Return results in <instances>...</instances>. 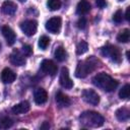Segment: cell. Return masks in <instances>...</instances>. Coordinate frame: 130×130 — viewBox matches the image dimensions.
Masks as SVG:
<instances>
[{
    "label": "cell",
    "mask_w": 130,
    "mask_h": 130,
    "mask_svg": "<svg viewBox=\"0 0 130 130\" xmlns=\"http://www.w3.org/2000/svg\"><path fill=\"white\" fill-rule=\"evenodd\" d=\"M13 125V121L8 117H3L0 119V129H7Z\"/></svg>",
    "instance_id": "obj_23"
},
{
    "label": "cell",
    "mask_w": 130,
    "mask_h": 130,
    "mask_svg": "<svg viewBox=\"0 0 130 130\" xmlns=\"http://www.w3.org/2000/svg\"><path fill=\"white\" fill-rule=\"evenodd\" d=\"M41 69L43 72H45L46 74H49L51 76H54L57 73V65L49 59H45L43 60L42 64H41Z\"/></svg>",
    "instance_id": "obj_9"
},
{
    "label": "cell",
    "mask_w": 130,
    "mask_h": 130,
    "mask_svg": "<svg viewBox=\"0 0 130 130\" xmlns=\"http://www.w3.org/2000/svg\"><path fill=\"white\" fill-rule=\"evenodd\" d=\"M49 127H50V125H49V124H47V123H45V124H44V125H43L41 128L43 129V128H49Z\"/></svg>",
    "instance_id": "obj_31"
},
{
    "label": "cell",
    "mask_w": 130,
    "mask_h": 130,
    "mask_svg": "<svg viewBox=\"0 0 130 130\" xmlns=\"http://www.w3.org/2000/svg\"><path fill=\"white\" fill-rule=\"evenodd\" d=\"M34 99H35V102L36 104L38 105H43L47 102L48 100V93L47 91L42 88V87H39L35 90V94H34Z\"/></svg>",
    "instance_id": "obj_12"
},
{
    "label": "cell",
    "mask_w": 130,
    "mask_h": 130,
    "mask_svg": "<svg viewBox=\"0 0 130 130\" xmlns=\"http://www.w3.org/2000/svg\"><path fill=\"white\" fill-rule=\"evenodd\" d=\"M2 34L7 42V44L9 46L13 45L15 43V40H16V36H15V32L12 30V28H10L8 25H4L2 27Z\"/></svg>",
    "instance_id": "obj_11"
},
{
    "label": "cell",
    "mask_w": 130,
    "mask_h": 130,
    "mask_svg": "<svg viewBox=\"0 0 130 130\" xmlns=\"http://www.w3.org/2000/svg\"><path fill=\"white\" fill-rule=\"evenodd\" d=\"M16 78L15 73L10 68H4L1 72V80L3 83H12Z\"/></svg>",
    "instance_id": "obj_13"
},
{
    "label": "cell",
    "mask_w": 130,
    "mask_h": 130,
    "mask_svg": "<svg viewBox=\"0 0 130 130\" xmlns=\"http://www.w3.org/2000/svg\"><path fill=\"white\" fill-rule=\"evenodd\" d=\"M10 62L15 66H22L25 64L26 60L23 54H21L18 50H14L10 54Z\"/></svg>",
    "instance_id": "obj_10"
},
{
    "label": "cell",
    "mask_w": 130,
    "mask_h": 130,
    "mask_svg": "<svg viewBox=\"0 0 130 130\" xmlns=\"http://www.w3.org/2000/svg\"><path fill=\"white\" fill-rule=\"evenodd\" d=\"M116 117L121 122L127 121L129 119V117H130V112L126 108H120V109H118L116 111Z\"/></svg>",
    "instance_id": "obj_18"
},
{
    "label": "cell",
    "mask_w": 130,
    "mask_h": 130,
    "mask_svg": "<svg viewBox=\"0 0 130 130\" xmlns=\"http://www.w3.org/2000/svg\"><path fill=\"white\" fill-rule=\"evenodd\" d=\"M47 5L51 11H55L61 7V1L60 0H48Z\"/></svg>",
    "instance_id": "obj_24"
},
{
    "label": "cell",
    "mask_w": 130,
    "mask_h": 130,
    "mask_svg": "<svg viewBox=\"0 0 130 130\" xmlns=\"http://www.w3.org/2000/svg\"><path fill=\"white\" fill-rule=\"evenodd\" d=\"M46 28L52 34H58L61 29V18L60 17H52L46 22Z\"/></svg>",
    "instance_id": "obj_8"
},
{
    "label": "cell",
    "mask_w": 130,
    "mask_h": 130,
    "mask_svg": "<svg viewBox=\"0 0 130 130\" xmlns=\"http://www.w3.org/2000/svg\"><path fill=\"white\" fill-rule=\"evenodd\" d=\"M59 81H60V84L64 88H67V89L72 88L73 81L69 77V71H68V69L66 67H62L61 73H60V77H59Z\"/></svg>",
    "instance_id": "obj_7"
},
{
    "label": "cell",
    "mask_w": 130,
    "mask_h": 130,
    "mask_svg": "<svg viewBox=\"0 0 130 130\" xmlns=\"http://www.w3.org/2000/svg\"><path fill=\"white\" fill-rule=\"evenodd\" d=\"M123 19V13H122V10L121 9H118L114 15H113V20L116 22V23H120Z\"/></svg>",
    "instance_id": "obj_26"
},
{
    "label": "cell",
    "mask_w": 130,
    "mask_h": 130,
    "mask_svg": "<svg viewBox=\"0 0 130 130\" xmlns=\"http://www.w3.org/2000/svg\"><path fill=\"white\" fill-rule=\"evenodd\" d=\"M95 3L100 8H104L106 6V0H95Z\"/></svg>",
    "instance_id": "obj_29"
},
{
    "label": "cell",
    "mask_w": 130,
    "mask_h": 130,
    "mask_svg": "<svg viewBox=\"0 0 130 130\" xmlns=\"http://www.w3.org/2000/svg\"><path fill=\"white\" fill-rule=\"evenodd\" d=\"M120 1H122V0H120Z\"/></svg>",
    "instance_id": "obj_33"
},
{
    "label": "cell",
    "mask_w": 130,
    "mask_h": 130,
    "mask_svg": "<svg viewBox=\"0 0 130 130\" xmlns=\"http://www.w3.org/2000/svg\"><path fill=\"white\" fill-rule=\"evenodd\" d=\"M129 12H130V7H127V9H126V14H125V18H126V20H130Z\"/></svg>",
    "instance_id": "obj_30"
},
{
    "label": "cell",
    "mask_w": 130,
    "mask_h": 130,
    "mask_svg": "<svg viewBox=\"0 0 130 130\" xmlns=\"http://www.w3.org/2000/svg\"><path fill=\"white\" fill-rule=\"evenodd\" d=\"M29 109H30L29 103H28L27 101H22V102H20L19 104L13 106L11 110H12V112H13L14 114H24V113L28 112Z\"/></svg>",
    "instance_id": "obj_15"
},
{
    "label": "cell",
    "mask_w": 130,
    "mask_h": 130,
    "mask_svg": "<svg viewBox=\"0 0 130 130\" xmlns=\"http://www.w3.org/2000/svg\"><path fill=\"white\" fill-rule=\"evenodd\" d=\"M20 28L21 30L28 37H31L36 34L37 28H38V23L36 20L32 19H28V20H24L20 23Z\"/></svg>",
    "instance_id": "obj_6"
},
{
    "label": "cell",
    "mask_w": 130,
    "mask_h": 130,
    "mask_svg": "<svg viewBox=\"0 0 130 130\" xmlns=\"http://www.w3.org/2000/svg\"><path fill=\"white\" fill-rule=\"evenodd\" d=\"M55 100H56V103H57L60 107H62V108L69 107L70 104H71V100L69 99V96L66 95V94H64V93L61 92V91H58V92L56 93Z\"/></svg>",
    "instance_id": "obj_16"
},
{
    "label": "cell",
    "mask_w": 130,
    "mask_h": 130,
    "mask_svg": "<svg viewBox=\"0 0 130 130\" xmlns=\"http://www.w3.org/2000/svg\"><path fill=\"white\" fill-rule=\"evenodd\" d=\"M50 44V39L47 37V36H42L40 39H39V47L42 49V50H46L47 47L49 46Z\"/></svg>",
    "instance_id": "obj_25"
},
{
    "label": "cell",
    "mask_w": 130,
    "mask_h": 130,
    "mask_svg": "<svg viewBox=\"0 0 130 130\" xmlns=\"http://www.w3.org/2000/svg\"><path fill=\"white\" fill-rule=\"evenodd\" d=\"M19 1H20V2H23V1H25V0H19Z\"/></svg>",
    "instance_id": "obj_32"
},
{
    "label": "cell",
    "mask_w": 130,
    "mask_h": 130,
    "mask_svg": "<svg viewBox=\"0 0 130 130\" xmlns=\"http://www.w3.org/2000/svg\"><path fill=\"white\" fill-rule=\"evenodd\" d=\"M22 53L24 56H30L32 54V48L29 45H24L22 47Z\"/></svg>",
    "instance_id": "obj_27"
},
{
    "label": "cell",
    "mask_w": 130,
    "mask_h": 130,
    "mask_svg": "<svg viewBox=\"0 0 130 130\" xmlns=\"http://www.w3.org/2000/svg\"><path fill=\"white\" fill-rule=\"evenodd\" d=\"M16 9H17V5L12 1H5L1 6V11L7 15L14 14L16 12Z\"/></svg>",
    "instance_id": "obj_14"
},
{
    "label": "cell",
    "mask_w": 130,
    "mask_h": 130,
    "mask_svg": "<svg viewBox=\"0 0 130 130\" xmlns=\"http://www.w3.org/2000/svg\"><path fill=\"white\" fill-rule=\"evenodd\" d=\"M79 121L82 125L86 127H101L103 126L105 119L104 117L93 111H85L79 116Z\"/></svg>",
    "instance_id": "obj_3"
},
{
    "label": "cell",
    "mask_w": 130,
    "mask_h": 130,
    "mask_svg": "<svg viewBox=\"0 0 130 130\" xmlns=\"http://www.w3.org/2000/svg\"><path fill=\"white\" fill-rule=\"evenodd\" d=\"M86 23H87L86 19L84 17H80L78 19V21H77V27L80 28V29H84L85 26H86Z\"/></svg>",
    "instance_id": "obj_28"
},
{
    "label": "cell",
    "mask_w": 130,
    "mask_h": 130,
    "mask_svg": "<svg viewBox=\"0 0 130 130\" xmlns=\"http://www.w3.org/2000/svg\"><path fill=\"white\" fill-rule=\"evenodd\" d=\"M98 66H99V60L94 56H90L86 60L78 62L75 70V76L78 78H84L90 72L95 70Z\"/></svg>",
    "instance_id": "obj_2"
},
{
    "label": "cell",
    "mask_w": 130,
    "mask_h": 130,
    "mask_svg": "<svg viewBox=\"0 0 130 130\" xmlns=\"http://www.w3.org/2000/svg\"><path fill=\"white\" fill-rule=\"evenodd\" d=\"M88 50V45L86 42L81 41L80 43H78L77 47H76V54L77 55H82L84 53H86Z\"/></svg>",
    "instance_id": "obj_21"
},
{
    "label": "cell",
    "mask_w": 130,
    "mask_h": 130,
    "mask_svg": "<svg viewBox=\"0 0 130 130\" xmlns=\"http://www.w3.org/2000/svg\"><path fill=\"white\" fill-rule=\"evenodd\" d=\"M130 94V85L129 84H125L119 91V96L122 100H127L129 98Z\"/></svg>",
    "instance_id": "obj_22"
},
{
    "label": "cell",
    "mask_w": 130,
    "mask_h": 130,
    "mask_svg": "<svg viewBox=\"0 0 130 130\" xmlns=\"http://www.w3.org/2000/svg\"><path fill=\"white\" fill-rule=\"evenodd\" d=\"M82 99L85 103L92 106H96L100 103V95L98 94V92H95L93 89L90 88L84 89L82 91Z\"/></svg>",
    "instance_id": "obj_5"
},
{
    "label": "cell",
    "mask_w": 130,
    "mask_h": 130,
    "mask_svg": "<svg viewBox=\"0 0 130 130\" xmlns=\"http://www.w3.org/2000/svg\"><path fill=\"white\" fill-rule=\"evenodd\" d=\"M92 82L95 86L102 88L105 91H113L117 88L118 86V81L114 78H112L109 74L105 73V72H101L98 73L93 78H92Z\"/></svg>",
    "instance_id": "obj_1"
},
{
    "label": "cell",
    "mask_w": 130,
    "mask_h": 130,
    "mask_svg": "<svg viewBox=\"0 0 130 130\" xmlns=\"http://www.w3.org/2000/svg\"><path fill=\"white\" fill-rule=\"evenodd\" d=\"M90 8H91V6H90V3L88 2V0H80L77 4L76 12L79 15H84L89 12Z\"/></svg>",
    "instance_id": "obj_17"
},
{
    "label": "cell",
    "mask_w": 130,
    "mask_h": 130,
    "mask_svg": "<svg viewBox=\"0 0 130 130\" xmlns=\"http://www.w3.org/2000/svg\"><path fill=\"white\" fill-rule=\"evenodd\" d=\"M130 40V31L128 28L121 30L117 36V41L120 43H128Z\"/></svg>",
    "instance_id": "obj_19"
},
{
    "label": "cell",
    "mask_w": 130,
    "mask_h": 130,
    "mask_svg": "<svg viewBox=\"0 0 130 130\" xmlns=\"http://www.w3.org/2000/svg\"><path fill=\"white\" fill-rule=\"evenodd\" d=\"M102 54L105 57L110 58L112 61L115 63H120L121 62V53L120 50L113 45H107L102 48Z\"/></svg>",
    "instance_id": "obj_4"
},
{
    "label": "cell",
    "mask_w": 130,
    "mask_h": 130,
    "mask_svg": "<svg viewBox=\"0 0 130 130\" xmlns=\"http://www.w3.org/2000/svg\"><path fill=\"white\" fill-rule=\"evenodd\" d=\"M55 58L59 61V62H63L66 60L67 58V52L65 51V49L63 47H58L55 50Z\"/></svg>",
    "instance_id": "obj_20"
}]
</instances>
